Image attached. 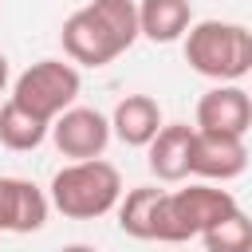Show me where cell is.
<instances>
[{
  "mask_svg": "<svg viewBox=\"0 0 252 252\" xmlns=\"http://www.w3.org/2000/svg\"><path fill=\"white\" fill-rule=\"evenodd\" d=\"M138 35H142L138 0H91V4L75 8L59 32L67 59L83 63V67L114 63L122 51L134 47Z\"/></svg>",
  "mask_w": 252,
  "mask_h": 252,
  "instance_id": "1",
  "label": "cell"
},
{
  "mask_svg": "<svg viewBox=\"0 0 252 252\" xmlns=\"http://www.w3.org/2000/svg\"><path fill=\"white\" fill-rule=\"evenodd\" d=\"M185 63L213 83H236L252 75V32L228 20H197L185 32Z\"/></svg>",
  "mask_w": 252,
  "mask_h": 252,
  "instance_id": "2",
  "label": "cell"
},
{
  "mask_svg": "<svg viewBox=\"0 0 252 252\" xmlns=\"http://www.w3.org/2000/svg\"><path fill=\"white\" fill-rule=\"evenodd\" d=\"M47 197H51V209H59L63 217L94 220V217H106L110 209H118V201H122V173L110 161H102V158L71 161V165H63L51 177Z\"/></svg>",
  "mask_w": 252,
  "mask_h": 252,
  "instance_id": "3",
  "label": "cell"
},
{
  "mask_svg": "<svg viewBox=\"0 0 252 252\" xmlns=\"http://www.w3.org/2000/svg\"><path fill=\"white\" fill-rule=\"evenodd\" d=\"M236 205V197L228 189H217L209 181H197L189 189H177L165 197V213H161V240L165 244H181L193 236H205L220 217H228Z\"/></svg>",
  "mask_w": 252,
  "mask_h": 252,
  "instance_id": "4",
  "label": "cell"
},
{
  "mask_svg": "<svg viewBox=\"0 0 252 252\" xmlns=\"http://www.w3.org/2000/svg\"><path fill=\"white\" fill-rule=\"evenodd\" d=\"M83 91V79H79V67L75 63H63V59H39L32 63L16 87H12V102H20L24 110H32L35 118L43 122H55L63 110L75 106Z\"/></svg>",
  "mask_w": 252,
  "mask_h": 252,
  "instance_id": "5",
  "label": "cell"
},
{
  "mask_svg": "<svg viewBox=\"0 0 252 252\" xmlns=\"http://www.w3.org/2000/svg\"><path fill=\"white\" fill-rule=\"evenodd\" d=\"M114 130H110V118L94 106H71L63 110L55 122H51V142L63 158L71 161H91V158H102V150L110 146Z\"/></svg>",
  "mask_w": 252,
  "mask_h": 252,
  "instance_id": "6",
  "label": "cell"
},
{
  "mask_svg": "<svg viewBox=\"0 0 252 252\" xmlns=\"http://www.w3.org/2000/svg\"><path fill=\"white\" fill-rule=\"evenodd\" d=\"M252 126V94L236 83H217L197 98V130L244 138Z\"/></svg>",
  "mask_w": 252,
  "mask_h": 252,
  "instance_id": "7",
  "label": "cell"
},
{
  "mask_svg": "<svg viewBox=\"0 0 252 252\" xmlns=\"http://www.w3.org/2000/svg\"><path fill=\"white\" fill-rule=\"evenodd\" d=\"M51 197L28 177H0V232H39L47 224Z\"/></svg>",
  "mask_w": 252,
  "mask_h": 252,
  "instance_id": "8",
  "label": "cell"
},
{
  "mask_svg": "<svg viewBox=\"0 0 252 252\" xmlns=\"http://www.w3.org/2000/svg\"><path fill=\"white\" fill-rule=\"evenodd\" d=\"M201 181H232L248 169V146L236 134H209L197 130L193 138V165Z\"/></svg>",
  "mask_w": 252,
  "mask_h": 252,
  "instance_id": "9",
  "label": "cell"
},
{
  "mask_svg": "<svg viewBox=\"0 0 252 252\" xmlns=\"http://www.w3.org/2000/svg\"><path fill=\"white\" fill-rule=\"evenodd\" d=\"M193 138H197V126L189 122H169L158 130V138L146 146V165L158 181H185L193 169Z\"/></svg>",
  "mask_w": 252,
  "mask_h": 252,
  "instance_id": "10",
  "label": "cell"
},
{
  "mask_svg": "<svg viewBox=\"0 0 252 252\" xmlns=\"http://www.w3.org/2000/svg\"><path fill=\"white\" fill-rule=\"evenodd\" d=\"M161 126H165L161 106L150 94H126V98H118V106L110 114V130L122 146H150Z\"/></svg>",
  "mask_w": 252,
  "mask_h": 252,
  "instance_id": "11",
  "label": "cell"
},
{
  "mask_svg": "<svg viewBox=\"0 0 252 252\" xmlns=\"http://www.w3.org/2000/svg\"><path fill=\"white\" fill-rule=\"evenodd\" d=\"M165 189L138 185L118 201V228L134 240H161V213H165Z\"/></svg>",
  "mask_w": 252,
  "mask_h": 252,
  "instance_id": "12",
  "label": "cell"
},
{
  "mask_svg": "<svg viewBox=\"0 0 252 252\" xmlns=\"http://www.w3.org/2000/svg\"><path fill=\"white\" fill-rule=\"evenodd\" d=\"M138 24L150 43L185 39V32L193 28V4L189 0H138Z\"/></svg>",
  "mask_w": 252,
  "mask_h": 252,
  "instance_id": "13",
  "label": "cell"
},
{
  "mask_svg": "<svg viewBox=\"0 0 252 252\" xmlns=\"http://www.w3.org/2000/svg\"><path fill=\"white\" fill-rule=\"evenodd\" d=\"M51 134V122L35 118L32 110H24L20 102H4L0 106V146L16 150V154H28V150H39L43 138Z\"/></svg>",
  "mask_w": 252,
  "mask_h": 252,
  "instance_id": "14",
  "label": "cell"
},
{
  "mask_svg": "<svg viewBox=\"0 0 252 252\" xmlns=\"http://www.w3.org/2000/svg\"><path fill=\"white\" fill-rule=\"evenodd\" d=\"M201 240H205V252H252V217L244 209H232Z\"/></svg>",
  "mask_w": 252,
  "mask_h": 252,
  "instance_id": "15",
  "label": "cell"
},
{
  "mask_svg": "<svg viewBox=\"0 0 252 252\" xmlns=\"http://www.w3.org/2000/svg\"><path fill=\"white\" fill-rule=\"evenodd\" d=\"M4 87H8V59H4V51H0V94H4Z\"/></svg>",
  "mask_w": 252,
  "mask_h": 252,
  "instance_id": "16",
  "label": "cell"
},
{
  "mask_svg": "<svg viewBox=\"0 0 252 252\" xmlns=\"http://www.w3.org/2000/svg\"><path fill=\"white\" fill-rule=\"evenodd\" d=\"M59 252H98V248H91V244H67V248H59Z\"/></svg>",
  "mask_w": 252,
  "mask_h": 252,
  "instance_id": "17",
  "label": "cell"
}]
</instances>
